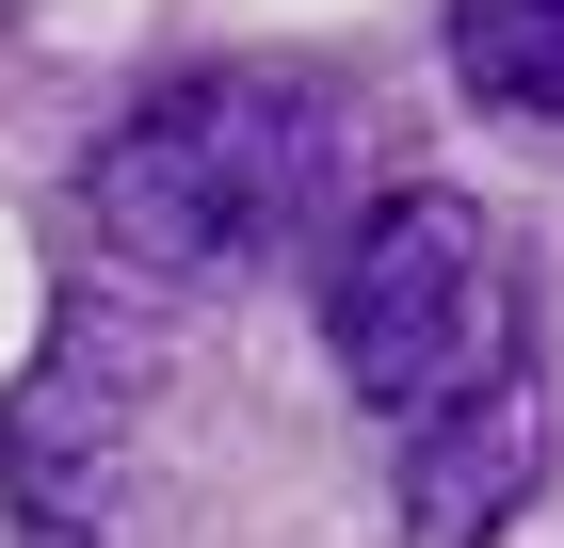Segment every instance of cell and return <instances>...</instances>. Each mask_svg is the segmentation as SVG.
<instances>
[{
  "mask_svg": "<svg viewBox=\"0 0 564 548\" xmlns=\"http://www.w3.org/2000/svg\"><path fill=\"white\" fill-rule=\"evenodd\" d=\"M323 162H339V97L323 82L210 65V82H162L82 162V211H97V243L130 258L145 291H226V275H259L323 211Z\"/></svg>",
  "mask_w": 564,
  "mask_h": 548,
  "instance_id": "obj_1",
  "label": "cell"
},
{
  "mask_svg": "<svg viewBox=\"0 0 564 548\" xmlns=\"http://www.w3.org/2000/svg\"><path fill=\"white\" fill-rule=\"evenodd\" d=\"M323 355L371 420H452L468 387L517 372V243L484 226V194L403 178L355 211V243L323 258Z\"/></svg>",
  "mask_w": 564,
  "mask_h": 548,
  "instance_id": "obj_2",
  "label": "cell"
},
{
  "mask_svg": "<svg viewBox=\"0 0 564 548\" xmlns=\"http://www.w3.org/2000/svg\"><path fill=\"white\" fill-rule=\"evenodd\" d=\"M130 436H145V323L65 307L33 387L0 404V484H17V548H113L130 516Z\"/></svg>",
  "mask_w": 564,
  "mask_h": 548,
  "instance_id": "obj_3",
  "label": "cell"
},
{
  "mask_svg": "<svg viewBox=\"0 0 564 548\" xmlns=\"http://www.w3.org/2000/svg\"><path fill=\"white\" fill-rule=\"evenodd\" d=\"M532 484H549V387L500 372V387H468L452 420L403 436V548H484Z\"/></svg>",
  "mask_w": 564,
  "mask_h": 548,
  "instance_id": "obj_4",
  "label": "cell"
},
{
  "mask_svg": "<svg viewBox=\"0 0 564 548\" xmlns=\"http://www.w3.org/2000/svg\"><path fill=\"white\" fill-rule=\"evenodd\" d=\"M452 82L484 114H564V0H452Z\"/></svg>",
  "mask_w": 564,
  "mask_h": 548,
  "instance_id": "obj_5",
  "label": "cell"
}]
</instances>
